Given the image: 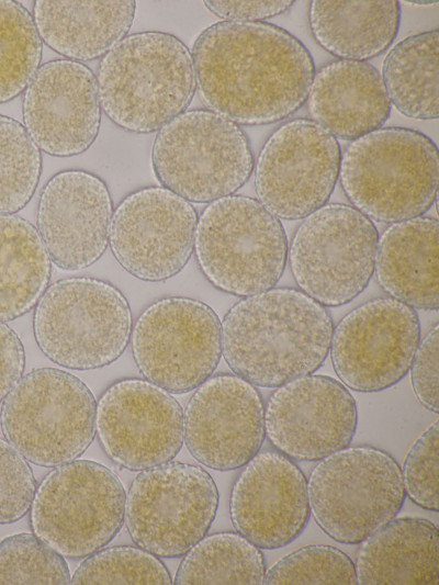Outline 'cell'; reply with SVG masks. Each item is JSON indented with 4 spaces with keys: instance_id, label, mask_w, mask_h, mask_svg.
I'll use <instances>...</instances> for the list:
<instances>
[{
    "instance_id": "3957f363",
    "label": "cell",
    "mask_w": 439,
    "mask_h": 585,
    "mask_svg": "<svg viewBox=\"0 0 439 585\" xmlns=\"http://www.w3.org/2000/svg\"><path fill=\"white\" fill-rule=\"evenodd\" d=\"M101 110L120 128L148 134L185 112L196 91L192 55L176 35H126L101 59L95 76Z\"/></svg>"
},
{
    "instance_id": "7c38bea8",
    "label": "cell",
    "mask_w": 439,
    "mask_h": 585,
    "mask_svg": "<svg viewBox=\"0 0 439 585\" xmlns=\"http://www.w3.org/2000/svg\"><path fill=\"white\" fill-rule=\"evenodd\" d=\"M218 490L200 465L169 461L130 485L124 522L134 543L160 558L184 555L211 528Z\"/></svg>"
},
{
    "instance_id": "d6986e66",
    "label": "cell",
    "mask_w": 439,
    "mask_h": 585,
    "mask_svg": "<svg viewBox=\"0 0 439 585\" xmlns=\"http://www.w3.org/2000/svg\"><path fill=\"white\" fill-rule=\"evenodd\" d=\"M264 404L257 386L232 373L199 385L183 413V442L202 465L243 468L264 441Z\"/></svg>"
},
{
    "instance_id": "1f68e13d",
    "label": "cell",
    "mask_w": 439,
    "mask_h": 585,
    "mask_svg": "<svg viewBox=\"0 0 439 585\" xmlns=\"http://www.w3.org/2000/svg\"><path fill=\"white\" fill-rule=\"evenodd\" d=\"M42 175V154L24 125L0 114V215L22 210Z\"/></svg>"
},
{
    "instance_id": "7a4b0ae2",
    "label": "cell",
    "mask_w": 439,
    "mask_h": 585,
    "mask_svg": "<svg viewBox=\"0 0 439 585\" xmlns=\"http://www.w3.org/2000/svg\"><path fill=\"white\" fill-rule=\"evenodd\" d=\"M334 322L326 306L294 288L244 296L221 322L222 356L232 372L259 387H278L325 362Z\"/></svg>"
},
{
    "instance_id": "9a60e30c",
    "label": "cell",
    "mask_w": 439,
    "mask_h": 585,
    "mask_svg": "<svg viewBox=\"0 0 439 585\" xmlns=\"http://www.w3.org/2000/svg\"><path fill=\"white\" fill-rule=\"evenodd\" d=\"M419 341L415 308L391 296L374 297L337 323L329 352L346 387L373 393L392 387L407 374Z\"/></svg>"
},
{
    "instance_id": "ffe728a7",
    "label": "cell",
    "mask_w": 439,
    "mask_h": 585,
    "mask_svg": "<svg viewBox=\"0 0 439 585\" xmlns=\"http://www.w3.org/2000/svg\"><path fill=\"white\" fill-rule=\"evenodd\" d=\"M24 127L44 153L71 157L87 151L101 126L97 79L83 63L49 60L24 90Z\"/></svg>"
},
{
    "instance_id": "cb8c5ba5",
    "label": "cell",
    "mask_w": 439,
    "mask_h": 585,
    "mask_svg": "<svg viewBox=\"0 0 439 585\" xmlns=\"http://www.w3.org/2000/svg\"><path fill=\"white\" fill-rule=\"evenodd\" d=\"M438 256L437 218L418 216L392 223L379 235L373 273L389 296L413 308L437 311Z\"/></svg>"
},
{
    "instance_id": "7402d4cb",
    "label": "cell",
    "mask_w": 439,
    "mask_h": 585,
    "mask_svg": "<svg viewBox=\"0 0 439 585\" xmlns=\"http://www.w3.org/2000/svg\"><path fill=\"white\" fill-rule=\"evenodd\" d=\"M229 516L235 530L258 548L288 545L304 531L311 516L303 471L277 450L259 451L232 485Z\"/></svg>"
},
{
    "instance_id": "603a6c76",
    "label": "cell",
    "mask_w": 439,
    "mask_h": 585,
    "mask_svg": "<svg viewBox=\"0 0 439 585\" xmlns=\"http://www.w3.org/2000/svg\"><path fill=\"white\" fill-rule=\"evenodd\" d=\"M306 103L312 121L348 142L381 128L392 108L381 72L368 61L347 59L315 71Z\"/></svg>"
},
{
    "instance_id": "d6a6232c",
    "label": "cell",
    "mask_w": 439,
    "mask_h": 585,
    "mask_svg": "<svg viewBox=\"0 0 439 585\" xmlns=\"http://www.w3.org/2000/svg\"><path fill=\"white\" fill-rule=\"evenodd\" d=\"M70 584H172L169 571L153 553L137 547L115 545L87 556Z\"/></svg>"
},
{
    "instance_id": "83f0119b",
    "label": "cell",
    "mask_w": 439,
    "mask_h": 585,
    "mask_svg": "<svg viewBox=\"0 0 439 585\" xmlns=\"http://www.w3.org/2000/svg\"><path fill=\"white\" fill-rule=\"evenodd\" d=\"M52 261L37 229L14 214L0 215V322L30 312L48 286Z\"/></svg>"
},
{
    "instance_id": "8fae6325",
    "label": "cell",
    "mask_w": 439,
    "mask_h": 585,
    "mask_svg": "<svg viewBox=\"0 0 439 585\" xmlns=\"http://www.w3.org/2000/svg\"><path fill=\"white\" fill-rule=\"evenodd\" d=\"M379 232L373 221L345 203H326L304 218L288 247L299 290L328 307L354 300L374 272Z\"/></svg>"
},
{
    "instance_id": "52a82bcc",
    "label": "cell",
    "mask_w": 439,
    "mask_h": 585,
    "mask_svg": "<svg viewBox=\"0 0 439 585\" xmlns=\"http://www.w3.org/2000/svg\"><path fill=\"white\" fill-rule=\"evenodd\" d=\"M94 395L78 376L38 368L3 400L4 438L33 464L54 468L77 460L95 435Z\"/></svg>"
},
{
    "instance_id": "4dcf8cb0",
    "label": "cell",
    "mask_w": 439,
    "mask_h": 585,
    "mask_svg": "<svg viewBox=\"0 0 439 585\" xmlns=\"http://www.w3.org/2000/svg\"><path fill=\"white\" fill-rule=\"evenodd\" d=\"M43 42L20 2L0 0V103L13 100L40 68Z\"/></svg>"
},
{
    "instance_id": "44dd1931",
    "label": "cell",
    "mask_w": 439,
    "mask_h": 585,
    "mask_svg": "<svg viewBox=\"0 0 439 585\" xmlns=\"http://www.w3.org/2000/svg\"><path fill=\"white\" fill-rule=\"evenodd\" d=\"M113 201L99 176L82 169L55 173L43 187L37 232L50 261L64 271L97 262L109 244Z\"/></svg>"
},
{
    "instance_id": "60d3db41",
    "label": "cell",
    "mask_w": 439,
    "mask_h": 585,
    "mask_svg": "<svg viewBox=\"0 0 439 585\" xmlns=\"http://www.w3.org/2000/svg\"><path fill=\"white\" fill-rule=\"evenodd\" d=\"M412 3H416V4H431V3H436V1H414Z\"/></svg>"
},
{
    "instance_id": "484cf974",
    "label": "cell",
    "mask_w": 439,
    "mask_h": 585,
    "mask_svg": "<svg viewBox=\"0 0 439 585\" xmlns=\"http://www.w3.org/2000/svg\"><path fill=\"white\" fill-rule=\"evenodd\" d=\"M438 527L420 517L393 518L361 543L358 584L437 585Z\"/></svg>"
},
{
    "instance_id": "ab89813d",
    "label": "cell",
    "mask_w": 439,
    "mask_h": 585,
    "mask_svg": "<svg viewBox=\"0 0 439 585\" xmlns=\"http://www.w3.org/2000/svg\"><path fill=\"white\" fill-rule=\"evenodd\" d=\"M25 368V352L19 335L0 322V402L22 378Z\"/></svg>"
},
{
    "instance_id": "f35d334b",
    "label": "cell",
    "mask_w": 439,
    "mask_h": 585,
    "mask_svg": "<svg viewBox=\"0 0 439 585\" xmlns=\"http://www.w3.org/2000/svg\"><path fill=\"white\" fill-rule=\"evenodd\" d=\"M294 1H204L205 8L223 21L264 22L289 11Z\"/></svg>"
},
{
    "instance_id": "2e32d148",
    "label": "cell",
    "mask_w": 439,
    "mask_h": 585,
    "mask_svg": "<svg viewBox=\"0 0 439 585\" xmlns=\"http://www.w3.org/2000/svg\"><path fill=\"white\" fill-rule=\"evenodd\" d=\"M196 223L191 202L164 187H146L127 194L114 210L109 244L131 275L165 281L190 260Z\"/></svg>"
},
{
    "instance_id": "277c9868",
    "label": "cell",
    "mask_w": 439,
    "mask_h": 585,
    "mask_svg": "<svg viewBox=\"0 0 439 585\" xmlns=\"http://www.w3.org/2000/svg\"><path fill=\"white\" fill-rule=\"evenodd\" d=\"M338 180L350 205L372 221L423 216L437 202V145L416 130L381 127L347 144Z\"/></svg>"
},
{
    "instance_id": "f1b7e54d",
    "label": "cell",
    "mask_w": 439,
    "mask_h": 585,
    "mask_svg": "<svg viewBox=\"0 0 439 585\" xmlns=\"http://www.w3.org/2000/svg\"><path fill=\"white\" fill-rule=\"evenodd\" d=\"M438 30L399 41L382 65V79L391 104L414 120H436L438 98Z\"/></svg>"
},
{
    "instance_id": "836d02e7",
    "label": "cell",
    "mask_w": 439,
    "mask_h": 585,
    "mask_svg": "<svg viewBox=\"0 0 439 585\" xmlns=\"http://www.w3.org/2000/svg\"><path fill=\"white\" fill-rule=\"evenodd\" d=\"M64 556L34 533L21 532L0 541V584H70Z\"/></svg>"
},
{
    "instance_id": "4316f807",
    "label": "cell",
    "mask_w": 439,
    "mask_h": 585,
    "mask_svg": "<svg viewBox=\"0 0 439 585\" xmlns=\"http://www.w3.org/2000/svg\"><path fill=\"white\" fill-rule=\"evenodd\" d=\"M399 23L401 4L394 0H315L308 8L313 37L338 59L367 61L383 54Z\"/></svg>"
},
{
    "instance_id": "4fadbf2b",
    "label": "cell",
    "mask_w": 439,
    "mask_h": 585,
    "mask_svg": "<svg viewBox=\"0 0 439 585\" xmlns=\"http://www.w3.org/2000/svg\"><path fill=\"white\" fill-rule=\"evenodd\" d=\"M139 372L168 393L195 390L211 378L222 357L221 320L206 303L168 296L148 305L131 333Z\"/></svg>"
},
{
    "instance_id": "9c48e42d",
    "label": "cell",
    "mask_w": 439,
    "mask_h": 585,
    "mask_svg": "<svg viewBox=\"0 0 439 585\" xmlns=\"http://www.w3.org/2000/svg\"><path fill=\"white\" fill-rule=\"evenodd\" d=\"M307 495L316 524L344 544L361 543L395 518L406 497L397 461L368 445L319 460L309 473Z\"/></svg>"
},
{
    "instance_id": "30bf717a",
    "label": "cell",
    "mask_w": 439,
    "mask_h": 585,
    "mask_svg": "<svg viewBox=\"0 0 439 585\" xmlns=\"http://www.w3.org/2000/svg\"><path fill=\"white\" fill-rule=\"evenodd\" d=\"M125 499L121 480L108 466L74 460L56 466L36 486L31 528L64 558H87L121 530Z\"/></svg>"
},
{
    "instance_id": "ac0fdd59",
    "label": "cell",
    "mask_w": 439,
    "mask_h": 585,
    "mask_svg": "<svg viewBox=\"0 0 439 585\" xmlns=\"http://www.w3.org/2000/svg\"><path fill=\"white\" fill-rule=\"evenodd\" d=\"M358 425L357 403L341 382L307 374L270 394L264 432L272 447L295 461H319L350 445Z\"/></svg>"
},
{
    "instance_id": "d4e9b609",
    "label": "cell",
    "mask_w": 439,
    "mask_h": 585,
    "mask_svg": "<svg viewBox=\"0 0 439 585\" xmlns=\"http://www.w3.org/2000/svg\"><path fill=\"white\" fill-rule=\"evenodd\" d=\"M136 2L38 0L33 20L42 42L66 59L104 56L131 30Z\"/></svg>"
},
{
    "instance_id": "6da1fadb",
    "label": "cell",
    "mask_w": 439,
    "mask_h": 585,
    "mask_svg": "<svg viewBox=\"0 0 439 585\" xmlns=\"http://www.w3.org/2000/svg\"><path fill=\"white\" fill-rule=\"evenodd\" d=\"M191 55L203 103L238 125L293 115L306 102L315 74L306 46L268 22H216L199 34Z\"/></svg>"
},
{
    "instance_id": "74e56055",
    "label": "cell",
    "mask_w": 439,
    "mask_h": 585,
    "mask_svg": "<svg viewBox=\"0 0 439 585\" xmlns=\"http://www.w3.org/2000/svg\"><path fill=\"white\" fill-rule=\"evenodd\" d=\"M439 326L426 334L416 349L410 364V379L414 393L419 403L428 410L438 413V348Z\"/></svg>"
},
{
    "instance_id": "8992f818",
    "label": "cell",
    "mask_w": 439,
    "mask_h": 585,
    "mask_svg": "<svg viewBox=\"0 0 439 585\" xmlns=\"http://www.w3.org/2000/svg\"><path fill=\"white\" fill-rule=\"evenodd\" d=\"M131 333L126 297L101 279L55 281L35 305V341L50 361L66 369L92 370L113 363L125 351Z\"/></svg>"
},
{
    "instance_id": "ba28073f",
    "label": "cell",
    "mask_w": 439,
    "mask_h": 585,
    "mask_svg": "<svg viewBox=\"0 0 439 585\" xmlns=\"http://www.w3.org/2000/svg\"><path fill=\"white\" fill-rule=\"evenodd\" d=\"M151 165L159 183L193 203L237 192L254 171L244 130L209 109L187 110L158 130Z\"/></svg>"
},
{
    "instance_id": "5b68a950",
    "label": "cell",
    "mask_w": 439,
    "mask_h": 585,
    "mask_svg": "<svg viewBox=\"0 0 439 585\" xmlns=\"http://www.w3.org/2000/svg\"><path fill=\"white\" fill-rule=\"evenodd\" d=\"M283 225L257 199L232 194L210 202L200 216L194 254L209 282L249 296L275 286L288 261Z\"/></svg>"
},
{
    "instance_id": "e575fe53",
    "label": "cell",
    "mask_w": 439,
    "mask_h": 585,
    "mask_svg": "<svg viewBox=\"0 0 439 585\" xmlns=\"http://www.w3.org/2000/svg\"><path fill=\"white\" fill-rule=\"evenodd\" d=\"M264 584H358L353 561L328 544H309L290 552L266 572Z\"/></svg>"
},
{
    "instance_id": "e0dca14e",
    "label": "cell",
    "mask_w": 439,
    "mask_h": 585,
    "mask_svg": "<svg viewBox=\"0 0 439 585\" xmlns=\"http://www.w3.org/2000/svg\"><path fill=\"white\" fill-rule=\"evenodd\" d=\"M95 431L117 465L143 471L169 462L183 445V412L167 391L138 378L111 384L97 402Z\"/></svg>"
},
{
    "instance_id": "f546056e",
    "label": "cell",
    "mask_w": 439,
    "mask_h": 585,
    "mask_svg": "<svg viewBox=\"0 0 439 585\" xmlns=\"http://www.w3.org/2000/svg\"><path fill=\"white\" fill-rule=\"evenodd\" d=\"M264 556L255 543L237 531L204 536L182 559L173 584L261 585Z\"/></svg>"
},
{
    "instance_id": "d590c367",
    "label": "cell",
    "mask_w": 439,
    "mask_h": 585,
    "mask_svg": "<svg viewBox=\"0 0 439 585\" xmlns=\"http://www.w3.org/2000/svg\"><path fill=\"white\" fill-rule=\"evenodd\" d=\"M438 420L413 443L401 469L406 496L417 506L438 511Z\"/></svg>"
},
{
    "instance_id": "5bb4252c",
    "label": "cell",
    "mask_w": 439,
    "mask_h": 585,
    "mask_svg": "<svg viewBox=\"0 0 439 585\" xmlns=\"http://www.w3.org/2000/svg\"><path fill=\"white\" fill-rule=\"evenodd\" d=\"M340 157L338 139L311 119L281 124L254 165L257 200L278 218H304L328 202Z\"/></svg>"
},
{
    "instance_id": "8d00e7d4",
    "label": "cell",
    "mask_w": 439,
    "mask_h": 585,
    "mask_svg": "<svg viewBox=\"0 0 439 585\" xmlns=\"http://www.w3.org/2000/svg\"><path fill=\"white\" fill-rule=\"evenodd\" d=\"M36 486L27 460L0 437V525L15 522L26 515Z\"/></svg>"
}]
</instances>
